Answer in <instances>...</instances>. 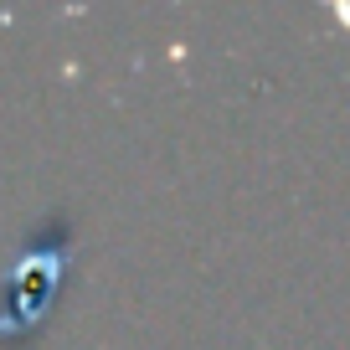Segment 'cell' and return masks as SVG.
<instances>
[{
  "label": "cell",
  "mask_w": 350,
  "mask_h": 350,
  "mask_svg": "<svg viewBox=\"0 0 350 350\" xmlns=\"http://www.w3.org/2000/svg\"><path fill=\"white\" fill-rule=\"evenodd\" d=\"M72 217L52 211L21 237L11 278H0V350H31L62 304L67 262H72Z\"/></svg>",
  "instance_id": "6da1fadb"
}]
</instances>
